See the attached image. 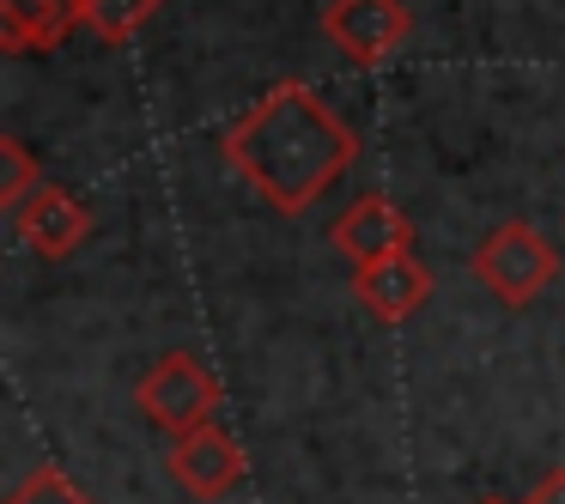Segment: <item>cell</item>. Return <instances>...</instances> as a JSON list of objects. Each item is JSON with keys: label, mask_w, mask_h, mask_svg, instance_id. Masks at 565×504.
Masks as SVG:
<instances>
[{"label": "cell", "mask_w": 565, "mask_h": 504, "mask_svg": "<svg viewBox=\"0 0 565 504\" xmlns=\"http://www.w3.org/2000/svg\"><path fill=\"white\" fill-rule=\"evenodd\" d=\"M353 298L365 304L371 322L402 329V322H414L419 310H426L431 274H426V261L407 249V256H390V261H377V268H353Z\"/></svg>", "instance_id": "obj_8"}, {"label": "cell", "mask_w": 565, "mask_h": 504, "mask_svg": "<svg viewBox=\"0 0 565 504\" xmlns=\"http://www.w3.org/2000/svg\"><path fill=\"white\" fill-rule=\"evenodd\" d=\"M480 504H504V498H480Z\"/></svg>", "instance_id": "obj_14"}, {"label": "cell", "mask_w": 565, "mask_h": 504, "mask_svg": "<svg viewBox=\"0 0 565 504\" xmlns=\"http://www.w3.org/2000/svg\"><path fill=\"white\" fill-rule=\"evenodd\" d=\"M43 183H50V176H43V164L31 159L25 140H19V135H0V207L19 213Z\"/></svg>", "instance_id": "obj_11"}, {"label": "cell", "mask_w": 565, "mask_h": 504, "mask_svg": "<svg viewBox=\"0 0 565 504\" xmlns=\"http://www.w3.org/2000/svg\"><path fill=\"white\" fill-rule=\"evenodd\" d=\"M135 407L164 438H189L201 426H220V377L195 353H164L135 383Z\"/></svg>", "instance_id": "obj_3"}, {"label": "cell", "mask_w": 565, "mask_h": 504, "mask_svg": "<svg viewBox=\"0 0 565 504\" xmlns=\"http://www.w3.org/2000/svg\"><path fill=\"white\" fill-rule=\"evenodd\" d=\"M13 232H19V244H25L31 256L67 261V256H74V249L92 237V207L74 195V189L43 183L38 195H31L25 207L13 213Z\"/></svg>", "instance_id": "obj_7"}, {"label": "cell", "mask_w": 565, "mask_h": 504, "mask_svg": "<svg viewBox=\"0 0 565 504\" xmlns=\"http://www.w3.org/2000/svg\"><path fill=\"white\" fill-rule=\"evenodd\" d=\"M86 25V0H0V50L43 55Z\"/></svg>", "instance_id": "obj_9"}, {"label": "cell", "mask_w": 565, "mask_h": 504, "mask_svg": "<svg viewBox=\"0 0 565 504\" xmlns=\"http://www.w3.org/2000/svg\"><path fill=\"white\" fill-rule=\"evenodd\" d=\"M322 37L353 67H383L414 37V13H407V0H329Z\"/></svg>", "instance_id": "obj_4"}, {"label": "cell", "mask_w": 565, "mask_h": 504, "mask_svg": "<svg viewBox=\"0 0 565 504\" xmlns=\"http://www.w3.org/2000/svg\"><path fill=\"white\" fill-rule=\"evenodd\" d=\"M523 504H565V468H553L547 480H535V492H529Z\"/></svg>", "instance_id": "obj_13"}, {"label": "cell", "mask_w": 565, "mask_h": 504, "mask_svg": "<svg viewBox=\"0 0 565 504\" xmlns=\"http://www.w3.org/2000/svg\"><path fill=\"white\" fill-rule=\"evenodd\" d=\"M329 244L347 256V268H377V261L414 249V219H407L390 195H359L353 207L329 225Z\"/></svg>", "instance_id": "obj_5"}, {"label": "cell", "mask_w": 565, "mask_h": 504, "mask_svg": "<svg viewBox=\"0 0 565 504\" xmlns=\"http://www.w3.org/2000/svg\"><path fill=\"white\" fill-rule=\"evenodd\" d=\"M159 7L164 0H86V31L110 50H122L159 19Z\"/></svg>", "instance_id": "obj_10"}, {"label": "cell", "mask_w": 565, "mask_h": 504, "mask_svg": "<svg viewBox=\"0 0 565 504\" xmlns=\"http://www.w3.org/2000/svg\"><path fill=\"white\" fill-rule=\"evenodd\" d=\"M7 504H98V498H92V492L79 486L62 462H38L13 492H7Z\"/></svg>", "instance_id": "obj_12"}, {"label": "cell", "mask_w": 565, "mask_h": 504, "mask_svg": "<svg viewBox=\"0 0 565 504\" xmlns=\"http://www.w3.org/2000/svg\"><path fill=\"white\" fill-rule=\"evenodd\" d=\"M468 274H475V280L487 286L504 310H523V304H535V298L559 280V249H553L535 225L504 219V225H492V232L475 244Z\"/></svg>", "instance_id": "obj_2"}, {"label": "cell", "mask_w": 565, "mask_h": 504, "mask_svg": "<svg viewBox=\"0 0 565 504\" xmlns=\"http://www.w3.org/2000/svg\"><path fill=\"white\" fill-rule=\"evenodd\" d=\"M164 468H171L177 492H189V498H225V492L244 486V450L225 426H201L189 438H171Z\"/></svg>", "instance_id": "obj_6"}, {"label": "cell", "mask_w": 565, "mask_h": 504, "mask_svg": "<svg viewBox=\"0 0 565 504\" xmlns=\"http://www.w3.org/2000/svg\"><path fill=\"white\" fill-rule=\"evenodd\" d=\"M220 152L232 176H244L274 213L298 219L359 164V135L317 86L280 79L225 128Z\"/></svg>", "instance_id": "obj_1"}]
</instances>
